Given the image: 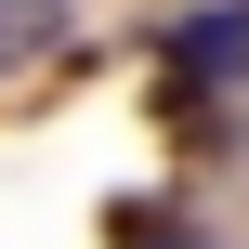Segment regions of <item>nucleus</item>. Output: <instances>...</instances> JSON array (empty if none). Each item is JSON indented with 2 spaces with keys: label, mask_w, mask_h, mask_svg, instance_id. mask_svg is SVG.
Listing matches in <instances>:
<instances>
[{
  "label": "nucleus",
  "mask_w": 249,
  "mask_h": 249,
  "mask_svg": "<svg viewBox=\"0 0 249 249\" xmlns=\"http://www.w3.org/2000/svg\"><path fill=\"white\" fill-rule=\"evenodd\" d=\"M171 66H184L197 92H249V0H197V13L171 26Z\"/></svg>",
  "instance_id": "f257e3e1"
},
{
  "label": "nucleus",
  "mask_w": 249,
  "mask_h": 249,
  "mask_svg": "<svg viewBox=\"0 0 249 249\" xmlns=\"http://www.w3.org/2000/svg\"><path fill=\"white\" fill-rule=\"evenodd\" d=\"M66 39H79V13H66V0H0V79H39Z\"/></svg>",
  "instance_id": "f03ea898"
},
{
  "label": "nucleus",
  "mask_w": 249,
  "mask_h": 249,
  "mask_svg": "<svg viewBox=\"0 0 249 249\" xmlns=\"http://www.w3.org/2000/svg\"><path fill=\"white\" fill-rule=\"evenodd\" d=\"M118 249H197V236H184L171 210H118Z\"/></svg>",
  "instance_id": "7ed1b4c3"
}]
</instances>
